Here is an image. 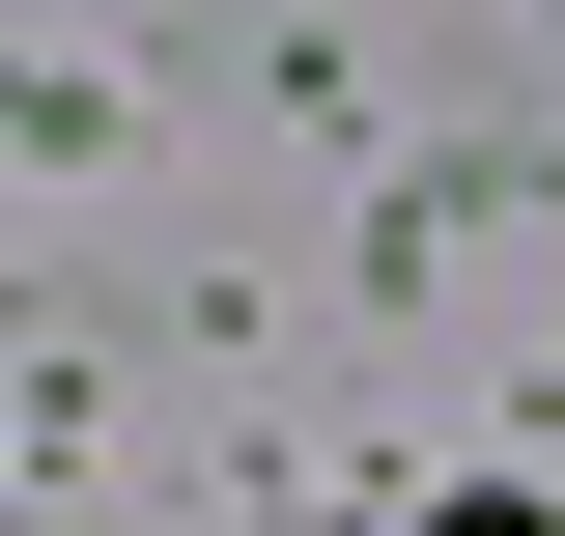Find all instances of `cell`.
I'll return each instance as SVG.
<instances>
[{
	"instance_id": "1",
	"label": "cell",
	"mask_w": 565,
	"mask_h": 536,
	"mask_svg": "<svg viewBox=\"0 0 565 536\" xmlns=\"http://www.w3.org/2000/svg\"><path fill=\"white\" fill-rule=\"evenodd\" d=\"M452 536H565V508H452Z\"/></svg>"
}]
</instances>
